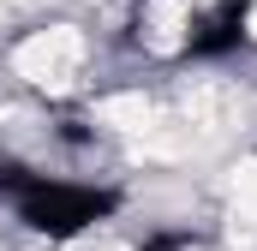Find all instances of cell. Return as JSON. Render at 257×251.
<instances>
[{
	"label": "cell",
	"mask_w": 257,
	"mask_h": 251,
	"mask_svg": "<svg viewBox=\"0 0 257 251\" xmlns=\"http://www.w3.org/2000/svg\"><path fill=\"white\" fill-rule=\"evenodd\" d=\"M192 6H197V0H192Z\"/></svg>",
	"instance_id": "obj_6"
},
{
	"label": "cell",
	"mask_w": 257,
	"mask_h": 251,
	"mask_svg": "<svg viewBox=\"0 0 257 251\" xmlns=\"http://www.w3.org/2000/svg\"><path fill=\"white\" fill-rule=\"evenodd\" d=\"M251 30H257V12H251Z\"/></svg>",
	"instance_id": "obj_5"
},
{
	"label": "cell",
	"mask_w": 257,
	"mask_h": 251,
	"mask_svg": "<svg viewBox=\"0 0 257 251\" xmlns=\"http://www.w3.org/2000/svg\"><path fill=\"white\" fill-rule=\"evenodd\" d=\"M12 66L30 78V84H48V90H66L72 84V72L84 66V36L72 30V24H54V30H36L18 54H12Z\"/></svg>",
	"instance_id": "obj_1"
},
{
	"label": "cell",
	"mask_w": 257,
	"mask_h": 251,
	"mask_svg": "<svg viewBox=\"0 0 257 251\" xmlns=\"http://www.w3.org/2000/svg\"><path fill=\"white\" fill-rule=\"evenodd\" d=\"M192 0H150V12H144V42L150 48H162V54H174L180 42H186V12Z\"/></svg>",
	"instance_id": "obj_2"
},
{
	"label": "cell",
	"mask_w": 257,
	"mask_h": 251,
	"mask_svg": "<svg viewBox=\"0 0 257 251\" xmlns=\"http://www.w3.org/2000/svg\"><path fill=\"white\" fill-rule=\"evenodd\" d=\"M102 120L120 126V132H150V102L144 96H108L102 102Z\"/></svg>",
	"instance_id": "obj_3"
},
{
	"label": "cell",
	"mask_w": 257,
	"mask_h": 251,
	"mask_svg": "<svg viewBox=\"0 0 257 251\" xmlns=\"http://www.w3.org/2000/svg\"><path fill=\"white\" fill-rule=\"evenodd\" d=\"M233 203H239V215H251V221H257V162L239 168V180H233Z\"/></svg>",
	"instance_id": "obj_4"
}]
</instances>
